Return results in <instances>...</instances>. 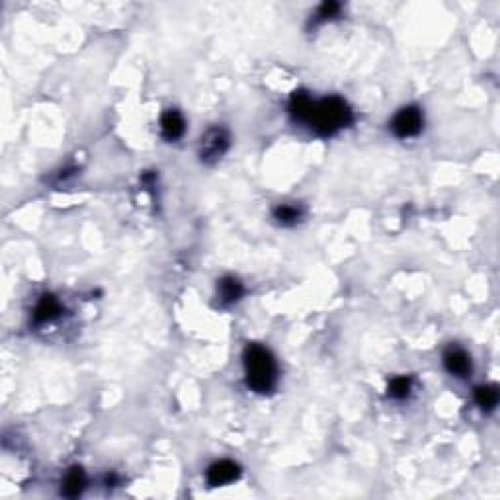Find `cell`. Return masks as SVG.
<instances>
[{"label":"cell","instance_id":"cell-1","mask_svg":"<svg viewBox=\"0 0 500 500\" xmlns=\"http://www.w3.org/2000/svg\"><path fill=\"white\" fill-rule=\"evenodd\" d=\"M352 109L346 104L342 98L338 96H330V98H323V100L313 102L311 112L305 123L309 126L317 135L330 137L338 133L340 129L348 128L352 123Z\"/></svg>","mask_w":500,"mask_h":500},{"label":"cell","instance_id":"cell-2","mask_svg":"<svg viewBox=\"0 0 500 500\" xmlns=\"http://www.w3.org/2000/svg\"><path fill=\"white\" fill-rule=\"evenodd\" d=\"M245 372L248 387L256 393H270L278 381V365L272 352L260 344H248L245 348Z\"/></svg>","mask_w":500,"mask_h":500},{"label":"cell","instance_id":"cell-3","mask_svg":"<svg viewBox=\"0 0 500 500\" xmlns=\"http://www.w3.org/2000/svg\"><path fill=\"white\" fill-rule=\"evenodd\" d=\"M231 137L225 128H211L205 135L201 137L200 143V158L201 163L213 164L217 163L221 156L227 153Z\"/></svg>","mask_w":500,"mask_h":500},{"label":"cell","instance_id":"cell-4","mask_svg":"<svg viewBox=\"0 0 500 500\" xmlns=\"http://www.w3.org/2000/svg\"><path fill=\"white\" fill-rule=\"evenodd\" d=\"M422 126H424V116L417 106L403 108L391 121L393 133L399 139H409V137L419 135L422 131Z\"/></svg>","mask_w":500,"mask_h":500},{"label":"cell","instance_id":"cell-5","mask_svg":"<svg viewBox=\"0 0 500 500\" xmlns=\"http://www.w3.org/2000/svg\"><path fill=\"white\" fill-rule=\"evenodd\" d=\"M241 477V467L235 461L221 459L215 461L208 469V482L211 487H225L229 482H235Z\"/></svg>","mask_w":500,"mask_h":500},{"label":"cell","instance_id":"cell-6","mask_svg":"<svg viewBox=\"0 0 500 500\" xmlns=\"http://www.w3.org/2000/svg\"><path fill=\"white\" fill-rule=\"evenodd\" d=\"M444 365L446 370L455 377H467L471 373V358L465 350L457 346H450L444 354Z\"/></svg>","mask_w":500,"mask_h":500},{"label":"cell","instance_id":"cell-7","mask_svg":"<svg viewBox=\"0 0 500 500\" xmlns=\"http://www.w3.org/2000/svg\"><path fill=\"white\" fill-rule=\"evenodd\" d=\"M186 131V121H184L182 114L176 109H168L164 112L161 118V133L166 141H178Z\"/></svg>","mask_w":500,"mask_h":500},{"label":"cell","instance_id":"cell-8","mask_svg":"<svg viewBox=\"0 0 500 500\" xmlns=\"http://www.w3.org/2000/svg\"><path fill=\"white\" fill-rule=\"evenodd\" d=\"M61 313H63V307H61L59 299L55 295L47 293V295H43L41 299L37 301L36 309H34V318H36V323H51Z\"/></svg>","mask_w":500,"mask_h":500},{"label":"cell","instance_id":"cell-9","mask_svg":"<svg viewBox=\"0 0 500 500\" xmlns=\"http://www.w3.org/2000/svg\"><path fill=\"white\" fill-rule=\"evenodd\" d=\"M219 301L223 303V305H233V303H237L243 295H245V285L238 282L237 278H233V276H227V278H223L221 282H219Z\"/></svg>","mask_w":500,"mask_h":500},{"label":"cell","instance_id":"cell-10","mask_svg":"<svg viewBox=\"0 0 500 500\" xmlns=\"http://www.w3.org/2000/svg\"><path fill=\"white\" fill-rule=\"evenodd\" d=\"M86 487V475L82 471V467H71L69 473L65 475L63 481V494L69 496V499H74V496H81L82 491Z\"/></svg>","mask_w":500,"mask_h":500},{"label":"cell","instance_id":"cell-11","mask_svg":"<svg viewBox=\"0 0 500 500\" xmlns=\"http://www.w3.org/2000/svg\"><path fill=\"white\" fill-rule=\"evenodd\" d=\"M313 98H311L307 92H295L293 96H291L290 100V112L293 118L297 119V121H303L305 123V119H307V116H309L311 112V106H313Z\"/></svg>","mask_w":500,"mask_h":500},{"label":"cell","instance_id":"cell-12","mask_svg":"<svg viewBox=\"0 0 500 500\" xmlns=\"http://www.w3.org/2000/svg\"><path fill=\"white\" fill-rule=\"evenodd\" d=\"M475 400L482 410L491 412L499 405V387L496 385H481L475 389Z\"/></svg>","mask_w":500,"mask_h":500},{"label":"cell","instance_id":"cell-13","mask_svg":"<svg viewBox=\"0 0 500 500\" xmlns=\"http://www.w3.org/2000/svg\"><path fill=\"white\" fill-rule=\"evenodd\" d=\"M273 217L278 219V223H282V225H295L303 217V210H301L299 205L285 203V205H278L273 210Z\"/></svg>","mask_w":500,"mask_h":500},{"label":"cell","instance_id":"cell-14","mask_svg":"<svg viewBox=\"0 0 500 500\" xmlns=\"http://www.w3.org/2000/svg\"><path fill=\"white\" fill-rule=\"evenodd\" d=\"M410 395V379L409 377H395L389 383V397L393 399H407Z\"/></svg>","mask_w":500,"mask_h":500},{"label":"cell","instance_id":"cell-15","mask_svg":"<svg viewBox=\"0 0 500 500\" xmlns=\"http://www.w3.org/2000/svg\"><path fill=\"white\" fill-rule=\"evenodd\" d=\"M338 12H340V4L338 2H325L320 4V8L315 14V22H327V20L337 18Z\"/></svg>","mask_w":500,"mask_h":500}]
</instances>
